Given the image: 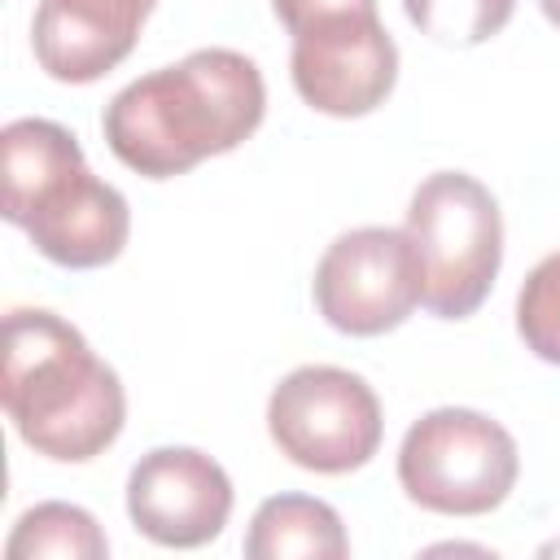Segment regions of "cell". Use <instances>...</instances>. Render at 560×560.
<instances>
[{"instance_id":"11","label":"cell","mask_w":560,"mask_h":560,"mask_svg":"<svg viewBox=\"0 0 560 560\" xmlns=\"http://www.w3.org/2000/svg\"><path fill=\"white\" fill-rule=\"evenodd\" d=\"M346 551L350 538L341 516L311 494H276L258 503L245 534L249 560H341Z\"/></svg>"},{"instance_id":"14","label":"cell","mask_w":560,"mask_h":560,"mask_svg":"<svg viewBox=\"0 0 560 560\" xmlns=\"http://www.w3.org/2000/svg\"><path fill=\"white\" fill-rule=\"evenodd\" d=\"M516 332L542 363L560 368V249L525 276L516 293Z\"/></svg>"},{"instance_id":"6","label":"cell","mask_w":560,"mask_h":560,"mask_svg":"<svg viewBox=\"0 0 560 560\" xmlns=\"http://www.w3.org/2000/svg\"><path fill=\"white\" fill-rule=\"evenodd\" d=\"M267 433L306 472H354L381 451L385 416L359 372L311 363L289 372L267 398Z\"/></svg>"},{"instance_id":"13","label":"cell","mask_w":560,"mask_h":560,"mask_svg":"<svg viewBox=\"0 0 560 560\" xmlns=\"http://www.w3.org/2000/svg\"><path fill=\"white\" fill-rule=\"evenodd\" d=\"M411 26L438 44H486L494 39L516 0H402Z\"/></svg>"},{"instance_id":"7","label":"cell","mask_w":560,"mask_h":560,"mask_svg":"<svg viewBox=\"0 0 560 560\" xmlns=\"http://www.w3.org/2000/svg\"><path fill=\"white\" fill-rule=\"evenodd\" d=\"M424 302L420 254L398 228L341 232L315 267V306L346 337H381Z\"/></svg>"},{"instance_id":"1","label":"cell","mask_w":560,"mask_h":560,"mask_svg":"<svg viewBox=\"0 0 560 560\" xmlns=\"http://www.w3.org/2000/svg\"><path fill=\"white\" fill-rule=\"evenodd\" d=\"M267 88L236 48H197L175 66L131 79L105 105L109 153L144 179H175L206 158L232 153L258 131Z\"/></svg>"},{"instance_id":"8","label":"cell","mask_w":560,"mask_h":560,"mask_svg":"<svg viewBox=\"0 0 560 560\" xmlns=\"http://www.w3.org/2000/svg\"><path fill=\"white\" fill-rule=\"evenodd\" d=\"M293 88L332 118H363L394 92L398 48L376 13H346L293 35Z\"/></svg>"},{"instance_id":"4","label":"cell","mask_w":560,"mask_h":560,"mask_svg":"<svg viewBox=\"0 0 560 560\" xmlns=\"http://www.w3.org/2000/svg\"><path fill=\"white\" fill-rule=\"evenodd\" d=\"M402 232L420 254L424 306L438 319H468L490 298L503 262L494 192L464 171H438L411 192Z\"/></svg>"},{"instance_id":"10","label":"cell","mask_w":560,"mask_h":560,"mask_svg":"<svg viewBox=\"0 0 560 560\" xmlns=\"http://www.w3.org/2000/svg\"><path fill=\"white\" fill-rule=\"evenodd\" d=\"M158 0H39L31 22L35 61L57 83H96L131 57Z\"/></svg>"},{"instance_id":"15","label":"cell","mask_w":560,"mask_h":560,"mask_svg":"<svg viewBox=\"0 0 560 560\" xmlns=\"http://www.w3.org/2000/svg\"><path fill=\"white\" fill-rule=\"evenodd\" d=\"M276 18L284 22L289 35L328 22V18H346V13H376V0H271Z\"/></svg>"},{"instance_id":"5","label":"cell","mask_w":560,"mask_h":560,"mask_svg":"<svg viewBox=\"0 0 560 560\" xmlns=\"http://www.w3.org/2000/svg\"><path fill=\"white\" fill-rule=\"evenodd\" d=\"M521 472L512 433L472 407H438L420 416L398 446V486L411 503L442 516L494 512Z\"/></svg>"},{"instance_id":"3","label":"cell","mask_w":560,"mask_h":560,"mask_svg":"<svg viewBox=\"0 0 560 560\" xmlns=\"http://www.w3.org/2000/svg\"><path fill=\"white\" fill-rule=\"evenodd\" d=\"M0 214L31 236V245L70 271L105 267L122 254L131 232L127 197L96 179L79 140L48 118H13L0 131Z\"/></svg>"},{"instance_id":"9","label":"cell","mask_w":560,"mask_h":560,"mask_svg":"<svg viewBox=\"0 0 560 560\" xmlns=\"http://www.w3.org/2000/svg\"><path fill=\"white\" fill-rule=\"evenodd\" d=\"M127 516L158 547H206L232 516V481L206 451L158 446L127 477Z\"/></svg>"},{"instance_id":"12","label":"cell","mask_w":560,"mask_h":560,"mask_svg":"<svg viewBox=\"0 0 560 560\" xmlns=\"http://www.w3.org/2000/svg\"><path fill=\"white\" fill-rule=\"evenodd\" d=\"M9 560H105L109 556V538L101 534L96 516L74 508V503H35L18 516L9 542H4Z\"/></svg>"},{"instance_id":"2","label":"cell","mask_w":560,"mask_h":560,"mask_svg":"<svg viewBox=\"0 0 560 560\" xmlns=\"http://www.w3.org/2000/svg\"><path fill=\"white\" fill-rule=\"evenodd\" d=\"M0 398L18 438L57 464H88L127 420V394L83 332L52 311L13 306L0 341Z\"/></svg>"},{"instance_id":"16","label":"cell","mask_w":560,"mask_h":560,"mask_svg":"<svg viewBox=\"0 0 560 560\" xmlns=\"http://www.w3.org/2000/svg\"><path fill=\"white\" fill-rule=\"evenodd\" d=\"M538 9L547 13V22H551V26H560V0H538Z\"/></svg>"}]
</instances>
